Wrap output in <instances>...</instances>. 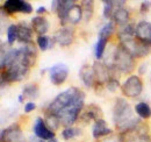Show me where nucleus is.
Returning <instances> with one entry per match:
<instances>
[{
  "instance_id": "17",
  "label": "nucleus",
  "mask_w": 151,
  "mask_h": 142,
  "mask_svg": "<svg viewBox=\"0 0 151 142\" xmlns=\"http://www.w3.org/2000/svg\"><path fill=\"white\" fill-rule=\"evenodd\" d=\"M76 5V1L73 0H59L58 1V8H57V17L60 21V25H63V27H65L68 22V15L70 9Z\"/></svg>"
},
{
  "instance_id": "32",
  "label": "nucleus",
  "mask_w": 151,
  "mask_h": 142,
  "mask_svg": "<svg viewBox=\"0 0 151 142\" xmlns=\"http://www.w3.org/2000/svg\"><path fill=\"white\" fill-rule=\"evenodd\" d=\"M116 7L114 5V1L112 0H105L104 1V18L108 19L109 21L113 18V14Z\"/></svg>"
},
{
  "instance_id": "22",
  "label": "nucleus",
  "mask_w": 151,
  "mask_h": 142,
  "mask_svg": "<svg viewBox=\"0 0 151 142\" xmlns=\"http://www.w3.org/2000/svg\"><path fill=\"white\" fill-rule=\"evenodd\" d=\"M129 19H130V13L127 8L124 7H120V8H116L115 12L113 14V18L112 21L116 26H124L127 23H129Z\"/></svg>"
},
{
  "instance_id": "35",
  "label": "nucleus",
  "mask_w": 151,
  "mask_h": 142,
  "mask_svg": "<svg viewBox=\"0 0 151 142\" xmlns=\"http://www.w3.org/2000/svg\"><path fill=\"white\" fill-rule=\"evenodd\" d=\"M99 142H123L122 141V136L119 134H116V135H109V136H106V138H104V139H101V140H99Z\"/></svg>"
},
{
  "instance_id": "39",
  "label": "nucleus",
  "mask_w": 151,
  "mask_h": 142,
  "mask_svg": "<svg viewBox=\"0 0 151 142\" xmlns=\"http://www.w3.org/2000/svg\"><path fill=\"white\" fill-rule=\"evenodd\" d=\"M147 68H148V63H143V64L138 68V73H139V75H143V73L147 71Z\"/></svg>"
},
{
  "instance_id": "27",
  "label": "nucleus",
  "mask_w": 151,
  "mask_h": 142,
  "mask_svg": "<svg viewBox=\"0 0 151 142\" xmlns=\"http://www.w3.org/2000/svg\"><path fill=\"white\" fill-rule=\"evenodd\" d=\"M55 40L54 38H50L49 36L47 35H42V36H37L36 38V43H37V47L40 48L41 51H45L48 49H51L54 47V43Z\"/></svg>"
},
{
  "instance_id": "37",
  "label": "nucleus",
  "mask_w": 151,
  "mask_h": 142,
  "mask_svg": "<svg viewBox=\"0 0 151 142\" xmlns=\"http://www.w3.org/2000/svg\"><path fill=\"white\" fill-rule=\"evenodd\" d=\"M35 108H36V104L33 103V101H28L27 104H24V107H23L24 113H30V112H33Z\"/></svg>"
},
{
  "instance_id": "23",
  "label": "nucleus",
  "mask_w": 151,
  "mask_h": 142,
  "mask_svg": "<svg viewBox=\"0 0 151 142\" xmlns=\"http://www.w3.org/2000/svg\"><path fill=\"white\" fill-rule=\"evenodd\" d=\"M83 19V9H81V5L76 4L75 6L70 9L69 15H68V22L71 25H77L80 22V20Z\"/></svg>"
},
{
  "instance_id": "16",
  "label": "nucleus",
  "mask_w": 151,
  "mask_h": 142,
  "mask_svg": "<svg viewBox=\"0 0 151 142\" xmlns=\"http://www.w3.org/2000/svg\"><path fill=\"white\" fill-rule=\"evenodd\" d=\"M135 36L137 40L151 44V22L148 21L138 22L135 28Z\"/></svg>"
},
{
  "instance_id": "12",
  "label": "nucleus",
  "mask_w": 151,
  "mask_h": 142,
  "mask_svg": "<svg viewBox=\"0 0 151 142\" xmlns=\"http://www.w3.org/2000/svg\"><path fill=\"white\" fill-rule=\"evenodd\" d=\"M93 69L95 72V78H96V86H102L106 85V83L111 78V69L109 67L100 61H95L93 64Z\"/></svg>"
},
{
  "instance_id": "18",
  "label": "nucleus",
  "mask_w": 151,
  "mask_h": 142,
  "mask_svg": "<svg viewBox=\"0 0 151 142\" xmlns=\"http://www.w3.org/2000/svg\"><path fill=\"white\" fill-rule=\"evenodd\" d=\"M112 134H113V130L107 126L106 120H104L102 118L95 120L92 128V135L94 139H104Z\"/></svg>"
},
{
  "instance_id": "44",
  "label": "nucleus",
  "mask_w": 151,
  "mask_h": 142,
  "mask_svg": "<svg viewBox=\"0 0 151 142\" xmlns=\"http://www.w3.org/2000/svg\"><path fill=\"white\" fill-rule=\"evenodd\" d=\"M150 82H151V76H150Z\"/></svg>"
},
{
  "instance_id": "20",
  "label": "nucleus",
  "mask_w": 151,
  "mask_h": 142,
  "mask_svg": "<svg viewBox=\"0 0 151 142\" xmlns=\"http://www.w3.org/2000/svg\"><path fill=\"white\" fill-rule=\"evenodd\" d=\"M32 27L37 36L45 35L49 30V21L43 15H36L32 19Z\"/></svg>"
},
{
  "instance_id": "28",
  "label": "nucleus",
  "mask_w": 151,
  "mask_h": 142,
  "mask_svg": "<svg viewBox=\"0 0 151 142\" xmlns=\"http://www.w3.org/2000/svg\"><path fill=\"white\" fill-rule=\"evenodd\" d=\"M108 41H109V38H106V37H98V42H96V46H95V58H96L98 61H100V59L104 57V54L106 51Z\"/></svg>"
},
{
  "instance_id": "5",
  "label": "nucleus",
  "mask_w": 151,
  "mask_h": 142,
  "mask_svg": "<svg viewBox=\"0 0 151 142\" xmlns=\"http://www.w3.org/2000/svg\"><path fill=\"white\" fill-rule=\"evenodd\" d=\"M121 91L126 98H137L143 91V82L139 76L132 75L121 85Z\"/></svg>"
},
{
  "instance_id": "31",
  "label": "nucleus",
  "mask_w": 151,
  "mask_h": 142,
  "mask_svg": "<svg viewBox=\"0 0 151 142\" xmlns=\"http://www.w3.org/2000/svg\"><path fill=\"white\" fill-rule=\"evenodd\" d=\"M80 134H81L80 128H77V127H66L62 132V138L68 141V140H71V139H75L77 136H79Z\"/></svg>"
},
{
  "instance_id": "42",
  "label": "nucleus",
  "mask_w": 151,
  "mask_h": 142,
  "mask_svg": "<svg viewBox=\"0 0 151 142\" xmlns=\"http://www.w3.org/2000/svg\"><path fill=\"white\" fill-rule=\"evenodd\" d=\"M24 99H26V98H24L22 94H20L19 96V103H23V100H24Z\"/></svg>"
},
{
  "instance_id": "8",
  "label": "nucleus",
  "mask_w": 151,
  "mask_h": 142,
  "mask_svg": "<svg viewBox=\"0 0 151 142\" xmlns=\"http://www.w3.org/2000/svg\"><path fill=\"white\" fill-rule=\"evenodd\" d=\"M36 57H37V50H36V47L33 42L23 44L19 48V59H18V62L21 63L22 65L30 69L32 67L35 65Z\"/></svg>"
},
{
  "instance_id": "33",
  "label": "nucleus",
  "mask_w": 151,
  "mask_h": 142,
  "mask_svg": "<svg viewBox=\"0 0 151 142\" xmlns=\"http://www.w3.org/2000/svg\"><path fill=\"white\" fill-rule=\"evenodd\" d=\"M18 40V25H11L7 28V43L13 44Z\"/></svg>"
},
{
  "instance_id": "2",
  "label": "nucleus",
  "mask_w": 151,
  "mask_h": 142,
  "mask_svg": "<svg viewBox=\"0 0 151 142\" xmlns=\"http://www.w3.org/2000/svg\"><path fill=\"white\" fill-rule=\"evenodd\" d=\"M83 97H85V92L83 90L75 88V86L69 88L65 91L60 92L59 94H57L55 99L45 108L44 113H50V114L56 115L59 111L64 109L65 107L71 105L72 103H75L76 100H78L79 98H83Z\"/></svg>"
},
{
  "instance_id": "43",
  "label": "nucleus",
  "mask_w": 151,
  "mask_h": 142,
  "mask_svg": "<svg viewBox=\"0 0 151 142\" xmlns=\"http://www.w3.org/2000/svg\"><path fill=\"white\" fill-rule=\"evenodd\" d=\"M48 142H58V141H57V139H56V138H54V139H51V140H49V141H48Z\"/></svg>"
},
{
  "instance_id": "38",
  "label": "nucleus",
  "mask_w": 151,
  "mask_h": 142,
  "mask_svg": "<svg viewBox=\"0 0 151 142\" xmlns=\"http://www.w3.org/2000/svg\"><path fill=\"white\" fill-rule=\"evenodd\" d=\"M28 142H45V140H43V139L38 138V136H36V135H30Z\"/></svg>"
},
{
  "instance_id": "14",
  "label": "nucleus",
  "mask_w": 151,
  "mask_h": 142,
  "mask_svg": "<svg viewBox=\"0 0 151 142\" xmlns=\"http://www.w3.org/2000/svg\"><path fill=\"white\" fill-rule=\"evenodd\" d=\"M102 117V111L101 108L98 106V105H94V104H91V105H87V106L84 107L83 112L80 113V121L85 122V124H88L90 121L92 120H98V119H101Z\"/></svg>"
},
{
  "instance_id": "6",
  "label": "nucleus",
  "mask_w": 151,
  "mask_h": 142,
  "mask_svg": "<svg viewBox=\"0 0 151 142\" xmlns=\"http://www.w3.org/2000/svg\"><path fill=\"white\" fill-rule=\"evenodd\" d=\"M1 9L7 15H13L15 13H23V14L33 13V6L30 5V2L23 0H6Z\"/></svg>"
},
{
  "instance_id": "7",
  "label": "nucleus",
  "mask_w": 151,
  "mask_h": 142,
  "mask_svg": "<svg viewBox=\"0 0 151 142\" xmlns=\"http://www.w3.org/2000/svg\"><path fill=\"white\" fill-rule=\"evenodd\" d=\"M120 135L122 136L123 142H151L150 135L148 132V126L143 122L138 125L136 128Z\"/></svg>"
},
{
  "instance_id": "41",
  "label": "nucleus",
  "mask_w": 151,
  "mask_h": 142,
  "mask_svg": "<svg viewBox=\"0 0 151 142\" xmlns=\"http://www.w3.org/2000/svg\"><path fill=\"white\" fill-rule=\"evenodd\" d=\"M58 1H59V0H54V1L51 2V11L55 12V13L57 12V8H58Z\"/></svg>"
},
{
  "instance_id": "3",
  "label": "nucleus",
  "mask_w": 151,
  "mask_h": 142,
  "mask_svg": "<svg viewBox=\"0 0 151 142\" xmlns=\"http://www.w3.org/2000/svg\"><path fill=\"white\" fill-rule=\"evenodd\" d=\"M108 67H115L120 73H130L135 69V58L122 44H117L115 47L111 58V62L107 64Z\"/></svg>"
},
{
  "instance_id": "30",
  "label": "nucleus",
  "mask_w": 151,
  "mask_h": 142,
  "mask_svg": "<svg viewBox=\"0 0 151 142\" xmlns=\"http://www.w3.org/2000/svg\"><path fill=\"white\" fill-rule=\"evenodd\" d=\"M115 28L116 25L114 23L113 21H108L100 30H99V37H106V38H111V36L115 33Z\"/></svg>"
},
{
  "instance_id": "13",
  "label": "nucleus",
  "mask_w": 151,
  "mask_h": 142,
  "mask_svg": "<svg viewBox=\"0 0 151 142\" xmlns=\"http://www.w3.org/2000/svg\"><path fill=\"white\" fill-rule=\"evenodd\" d=\"M33 132H34V135H36L38 138L45 140V141H49L55 136V132H52L51 129H49V127L45 125L44 119L42 118H37L35 124L33 126Z\"/></svg>"
},
{
  "instance_id": "10",
  "label": "nucleus",
  "mask_w": 151,
  "mask_h": 142,
  "mask_svg": "<svg viewBox=\"0 0 151 142\" xmlns=\"http://www.w3.org/2000/svg\"><path fill=\"white\" fill-rule=\"evenodd\" d=\"M49 75L50 80L54 85H62L63 83H65L69 76V67L64 63H57L49 69Z\"/></svg>"
},
{
  "instance_id": "25",
  "label": "nucleus",
  "mask_w": 151,
  "mask_h": 142,
  "mask_svg": "<svg viewBox=\"0 0 151 142\" xmlns=\"http://www.w3.org/2000/svg\"><path fill=\"white\" fill-rule=\"evenodd\" d=\"M135 112L138 115V118H141V119L145 120V119H150L151 118V107L145 101H141V103L136 104Z\"/></svg>"
},
{
  "instance_id": "29",
  "label": "nucleus",
  "mask_w": 151,
  "mask_h": 142,
  "mask_svg": "<svg viewBox=\"0 0 151 142\" xmlns=\"http://www.w3.org/2000/svg\"><path fill=\"white\" fill-rule=\"evenodd\" d=\"M44 121H45V125L49 127V129H51L52 132L57 130L59 126L62 125L58 117L55 114H50V113H44Z\"/></svg>"
},
{
  "instance_id": "4",
  "label": "nucleus",
  "mask_w": 151,
  "mask_h": 142,
  "mask_svg": "<svg viewBox=\"0 0 151 142\" xmlns=\"http://www.w3.org/2000/svg\"><path fill=\"white\" fill-rule=\"evenodd\" d=\"M29 75V68L22 65L21 63L17 62L13 65L4 69L1 71V89H5L11 83L21 82Z\"/></svg>"
},
{
  "instance_id": "21",
  "label": "nucleus",
  "mask_w": 151,
  "mask_h": 142,
  "mask_svg": "<svg viewBox=\"0 0 151 142\" xmlns=\"http://www.w3.org/2000/svg\"><path fill=\"white\" fill-rule=\"evenodd\" d=\"M135 28L136 26H134L132 23H127L124 26H121L117 30V38H119V42H127V41H130L132 38H135Z\"/></svg>"
},
{
  "instance_id": "36",
  "label": "nucleus",
  "mask_w": 151,
  "mask_h": 142,
  "mask_svg": "<svg viewBox=\"0 0 151 142\" xmlns=\"http://www.w3.org/2000/svg\"><path fill=\"white\" fill-rule=\"evenodd\" d=\"M150 8H151V1H149V0H148V1H142V2H141V6H139V12L144 14V13H147Z\"/></svg>"
},
{
  "instance_id": "1",
  "label": "nucleus",
  "mask_w": 151,
  "mask_h": 142,
  "mask_svg": "<svg viewBox=\"0 0 151 142\" xmlns=\"http://www.w3.org/2000/svg\"><path fill=\"white\" fill-rule=\"evenodd\" d=\"M113 119L119 134L127 133L142 124V119L136 117L132 108L124 98H116L113 108Z\"/></svg>"
},
{
  "instance_id": "11",
  "label": "nucleus",
  "mask_w": 151,
  "mask_h": 142,
  "mask_svg": "<svg viewBox=\"0 0 151 142\" xmlns=\"http://www.w3.org/2000/svg\"><path fill=\"white\" fill-rule=\"evenodd\" d=\"M54 40L60 47H69L75 41V30L71 27H62L55 33Z\"/></svg>"
},
{
  "instance_id": "40",
  "label": "nucleus",
  "mask_w": 151,
  "mask_h": 142,
  "mask_svg": "<svg viewBox=\"0 0 151 142\" xmlns=\"http://www.w3.org/2000/svg\"><path fill=\"white\" fill-rule=\"evenodd\" d=\"M36 13H37L38 15H42V14H45V13H47V8H45L44 6H41V7H38L37 9H36Z\"/></svg>"
},
{
  "instance_id": "9",
  "label": "nucleus",
  "mask_w": 151,
  "mask_h": 142,
  "mask_svg": "<svg viewBox=\"0 0 151 142\" xmlns=\"http://www.w3.org/2000/svg\"><path fill=\"white\" fill-rule=\"evenodd\" d=\"M1 142H26L24 134L19 124H13L1 130Z\"/></svg>"
},
{
  "instance_id": "19",
  "label": "nucleus",
  "mask_w": 151,
  "mask_h": 142,
  "mask_svg": "<svg viewBox=\"0 0 151 142\" xmlns=\"http://www.w3.org/2000/svg\"><path fill=\"white\" fill-rule=\"evenodd\" d=\"M33 27L29 26L27 22H19L18 23V41L23 44L33 42Z\"/></svg>"
},
{
  "instance_id": "34",
  "label": "nucleus",
  "mask_w": 151,
  "mask_h": 142,
  "mask_svg": "<svg viewBox=\"0 0 151 142\" xmlns=\"http://www.w3.org/2000/svg\"><path fill=\"white\" fill-rule=\"evenodd\" d=\"M119 88H120V82L116 78H109V80L106 83V89L109 92H115Z\"/></svg>"
},
{
  "instance_id": "24",
  "label": "nucleus",
  "mask_w": 151,
  "mask_h": 142,
  "mask_svg": "<svg viewBox=\"0 0 151 142\" xmlns=\"http://www.w3.org/2000/svg\"><path fill=\"white\" fill-rule=\"evenodd\" d=\"M40 94V90H38V85L35 83H28L23 86L22 90V96L26 99H36Z\"/></svg>"
},
{
  "instance_id": "15",
  "label": "nucleus",
  "mask_w": 151,
  "mask_h": 142,
  "mask_svg": "<svg viewBox=\"0 0 151 142\" xmlns=\"http://www.w3.org/2000/svg\"><path fill=\"white\" fill-rule=\"evenodd\" d=\"M79 77L86 88H95L96 86V78H95L93 65L84 64L79 70Z\"/></svg>"
},
{
  "instance_id": "26",
  "label": "nucleus",
  "mask_w": 151,
  "mask_h": 142,
  "mask_svg": "<svg viewBox=\"0 0 151 142\" xmlns=\"http://www.w3.org/2000/svg\"><path fill=\"white\" fill-rule=\"evenodd\" d=\"M81 9H83V19L84 21H90L94 13V2L92 0H84L81 1Z\"/></svg>"
}]
</instances>
